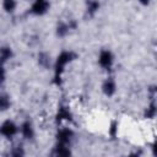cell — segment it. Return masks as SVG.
<instances>
[{"instance_id": "cell-1", "label": "cell", "mask_w": 157, "mask_h": 157, "mask_svg": "<svg viewBox=\"0 0 157 157\" xmlns=\"http://www.w3.org/2000/svg\"><path fill=\"white\" fill-rule=\"evenodd\" d=\"M76 58V54L72 52H61L55 61V78H60L61 72L64 71V67L66 66V64H69L70 61H72Z\"/></svg>"}, {"instance_id": "cell-2", "label": "cell", "mask_w": 157, "mask_h": 157, "mask_svg": "<svg viewBox=\"0 0 157 157\" xmlns=\"http://www.w3.org/2000/svg\"><path fill=\"white\" fill-rule=\"evenodd\" d=\"M0 134L5 137H12L17 134V126L12 120H6L0 125Z\"/></svg>"}, {"instance_id": "cell-3", "label": "cell", "mask_w": 157, "mask_h": 157, "mask_svg": "<svg viewBox=\"0 0 157 157\" xmlns=\"http://www.w3.org/2000/svg\"><path fill=\"white\" fill-rule=\"evenodd\" d=\"M113 60H114V56L112 54L110 50H102L99 53V58H98V63L104 69H109L113 64Z\"/></svg>"}, {"instance_id": "cell-4", "label": "cell", "mask_w": 157, "mask_h": 157, "mask_svg": "<svg viewBox=\"0 0 157 157\" xmlns=\"http://www.w3.org/2000/svg\"><path fill=\"white\" fill-rule=\"evenodd\" d=\"M49 2L44 0H37L31 6V12L34 15H44L49 10Z\"/></svg>"}, {"instance_id": "cell-5", "label": "cell", "mask_w": 157, "mask_h": 157, "mask_svg": "<svg viewBox=\"0 0 157 157\" xmlns=\"http://www.w3.org/2000/svg\"><path fill=\"white\" fill-rule=\"evenodd\" d=\"M72 136H74V131L71 129H69V128L60 129L58 131V134H56V139H58L59 144H61V145H67L71 141Z\"/></svg>"}, {"instance_id": "cell-6", "label": "cell", "mask_w": 157, "mask_h": 157, "mask_svg": "<svg viewBox=\"0 0 157 157\" xmlns=\"http://www.w3.org/2000/svg\"><path fill=\"white\" fill-rule=\"evenodd\" d=\"M115 90H117V85L112 78H107L102 85V91L105 96H113L115 93Z\"/></svg>"}, {"instance_id": "cell-7", "label": "cell", "mask_w": 157, "mask_h": 157, "mask_svg": "<svg viewBox=\"0 0 157 157\" xmlns=\"http://www.w3.org/2000/svg\"><path fill=\"white\" fill-rule=\"evenodd\" d=\"M53 155H54V157H71V151L67 148L66 145L59 144V145L54 148Z\"/></svg>"}, {"instance_id": "cell-8", "label": "cell", "mask_w": 157, "mask_h": 157, "mask_svg": "<svg viewBox=\"0 0 157 157\" xmlns=\"http://www.w3.org/2000/svg\"><path fill=\"white\" fill-rule=\"evenodd\" d=\"M21 134L26 139H32L34 136V130L32 128V124L29 121H23L21 125Z\"/></svg>"}, {"instance_id": "cell-9", "label": "cell", "mask_w": 157, "mask_h": 157, "mask_svg": "<svg viewBox=\"0 0 157 157\" xmlns=\"http://www.w3.org/2000/svg\"><path fill=\"white\" fill-rule=\"evenodd\" d=\"M71 119H72V115H71L70 110L65 107H61L56 114V120L61 121V120H71Z\"/></svg>"}, {"instance_id": "cell-10", "label": "cell", "mask_w": 157, "mask_h": 157, "mask_svg": "<svg viewBox=\"0 0 157 157\" xmlns=\"http://www.w3.org/2000/svg\"><path fill=\"white\" fill-rule=\"evenodd\" d=\"M11 55H12V50L10 47H1L0 48V65L5 63L6 60H9Z\"/></svg>"}, {"instance_id": "cell-11", "label": "cell", "mask_w": 157, "mask_h": 157, "mask_svg": "<svg viewBox=\"0 0 157 157\" xmlns=\"http://www.w3.org/2000/svg\"><path fill=\"white\" fill-rule=\"evenodd\" d=\"M10 98L7 94H0V110L4 112V110H7L9 107H10Z\"/></svg>"}, {"instance_id": "cell-12", "label": "cell", "mask_w": 157, "mask_h": 157, "mask_svg": "<svg viewBox=\"0 0 157 157\" xmlns=\"http://www.w3.org/2000/svg\"><path fill=\"white\" fill-rule=\"evenodd\" d=\"M69 25H66V23H64V22H60L59 25H58V27H56V34L58 36H60V37H64L67 32H69Z\"/></svg>"}, {"instance_id": "cell-13", "label": "cell", "mask_w": 157, "mask_h": 157, "mask_svg": "<svg viewBox=\"0 0 157 157\" xmlns=\"http://www.w3.org/2000/svg\"><path fill=\"white\" fill-rule=\"evenodd\" d=\"M16 2L13 1V0H5L4 2H2V7H4V10L5 11H7V12H12L15 9H16Z\"/></svg>"}, {"instance_id": "cell-14", "label": "cell", "mask_w": 157, "mask_h": 157, "mask_svg": "<svg viewBox=\"0 0 157 157\" xmlns=\"http://www.w3.org/2000/svg\"><path fill=\"white\" fill-rule=\"evenodd\" d=\"M155 115H156V105H155V103L152 102V103L150 104V107H148V108L146 109V112H145V118L152 119Z\"/></svg>"}, {"instance_id": "cell-15", "label": "cell", "mask_w": 157, "mask_h": 157, "mask_svg": "<svg viewBox=\"0 0 157 157\" xmlns=\"http://www.w3.org/2000/svg\"><path fill=\"white\" fill-rule=\"evenodd\" d=\"M11 157H25V150L22 146H16L11 151Z\"/></svg>"}, {"instance_id": "cell-16", "label": "cell", "mask_w": 157, "mask_h": 157, "mask_svg": "<svg viewBox=\"0 0 157 157\" xmlns=\"http://www.w3.org/2000/svg\"><path fill=\"white\" fill-rule=\"evenodd\" d=\"M99 9V4L98 2H96V1H88L87 2V11H88V13H94L97 10Z\"/></svg>"}, {"instance_id": "cell-17", "label": "cell", "mask_w": 157, "mask_h": 157, "mask_svg": "<svg viewBox=\"0 0 157 157\" xmlns=\"http://www.w3.org/2000/svg\"><path fill=\"white\" fill-rule=\"evenodd\" d=\"M38 60H39V64L43 65V66H48L49 65V56L45 53H40L38 55Z\"/></svg>"}, {"instance_id": "cell-18", "label": "cell", "mask_w": 157, "mask_h": 157, "mask_svg": "<svg viewBox=\"0 0 157 157\" xmlns=\"http://www.w3.org/2000/svg\"><path fill=\"white\" fill-rule=\"evenodd\" d=\"M5 80V69L2 67V65H0V83H2Z\"/></svg>"}, {"instance_id": "cell-19", "label": "cell", "mask_w": 157, "mask_h": 157, "mask_svg": "<svg viewBox=\"0 0 157 157\" xmlns=\"http://www.w3.org/2000/svg\"><path fill=\"white\" fill-rule=\"evenodd\" d=\"M115 130H117V124H115V123H113V124H112V126H110V135H112V136H114V135H115Z\"/></svg>"}, {"instance_id": "cell-20", "label": "cell", "mask_w": 157, "mask_h": 157, "mask_svg": "<svg viewBox=\"0 0 157 157\" xmlns=\"http://www.w3.org/2000/svg\"><path fill=\"white\" fill-rule=\"evenodd\" d=\"M129 157H139V156H137V155H130Z\"/></svg>"}]
</instances>
